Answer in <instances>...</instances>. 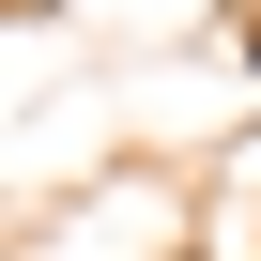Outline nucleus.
<instances>
[{"label":"nucleus","instance_id":"1","mask_svg":"<svg viewBox=\"0 0 261 261\" xmlns=\"http://www.w3.org/2000/svg\"><path fill=\"white\" fill-rule=\"evenodd\" d=\"M246 62H261V16H246Z\"/></svg>","mask_w":261,"mask_h":261}]
</instances>
